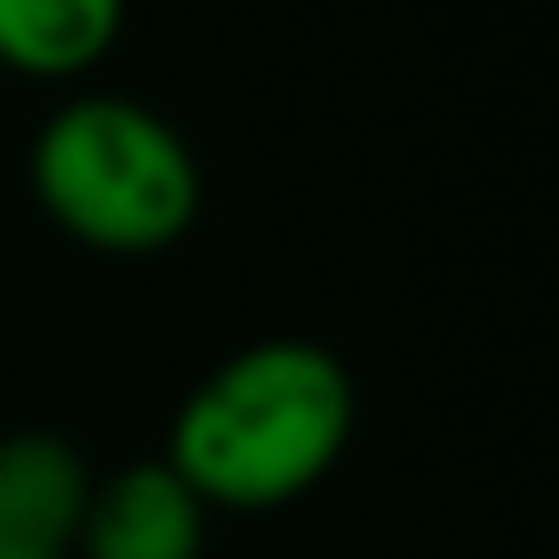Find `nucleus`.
<instances>
[{"instance_id":"obj_1","label":"nucleus","mask_w":559,"mask_h":559,"mask_svg":"<svg viewBox=\"0 0 559 559\" xmlns=\"http://www.w3.org/2000/svg\"><path fill=\"white\" fill-rule=\"evenodd\" d=\"M349 435V362L304 336H263L178 402L158 461L204 500V513H276L336 474Z\"/></svg>"},{"instance_id":"obj_2","label":"nucleus","mask_w":559,"mask_h":559,"mask_svg":"<svg viewBox=\"0 0 559 559\" xmlns=\"http://www.w3.org/2000/svg\"><path fill=\"white\" fill-rule=\"evenodd\" d=\"M27 185L47 224L99 257H158L204 211L191 139L126 93L60 99L27 145Z\"/></svg>"},{"instance_id":"obj_3","label":"nucleus","mask_w":559,"mask_h":559,"mask_svg":"<svg viewBox=\"0 0 559 559\" xmlns=\"http://www.w3.org/2000/svg\"><path fill=\"white\" fill-rule=\"evenodd\" d=\"M93 467L67 435H0V559H73Z\"/></svg>"},{"instance_id":"obj_4","label":"nucleus","mask_w":559,"mask_h":559,"mask_svg":"<svg viewBox=\"0 0 559 559\" xmlns=\"http://www.w3.org/2000/svg\"><path fill=\"white\" fill-rule=\"evenodd\" d=\"M204 526H211L204 500L165 461H139L93 480L73 559H198Z\"/></svg>"},{"instance_id":"obj_5","label":"nucleus","mask_w":559,"mask_h":559,"mask_svg":"<svg viewBox=\"0 0 559 559\" xmlns=\"http://www.w3.org/2000/svg\"><path fill=\"white\" fill-rule=\"evenodd\" d=\"M126 34V0H0V73L86 80Z\"/></svg>"}]
</instances>
